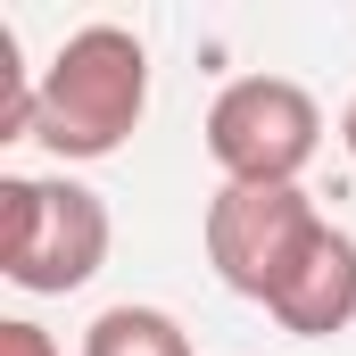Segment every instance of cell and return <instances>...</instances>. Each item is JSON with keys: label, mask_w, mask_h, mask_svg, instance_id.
Instances as JSON below:
<instances>
[{"label": "cell", "mask_w": 356, "mask_h": 356, "mask_svg": "<svg viewBox=\"0 0 356 356\" xmlns=\"http://www.w3.org/2000/svg\"><path fill=\"white\" fill-rule=\"evenodd\" d=\"M340 141H348V158H356V99L340 108Z\"/></svg>", "instance_id": "obj_8"}, {"label": "cell", "mask_w": 356, "mask_h": 356, "mask_svg": "<svg viewBox=\"0 0 356 356\" xmlns=\"http://www.w3.org/2000/svg\"><path fill=\"white\" fill-rule=\"evenodd\" d=\"M149 108V50L133 25H75L58 42V58L42 67V99H33V141L67 166L116 158L133 141Z\"/></svg>", "instance_id": "obj_1"}, {"label": "cell", "mask_w": 356, "mask_h": 356, "mask_svg": "<svg viewBox=\"0 0 356 356\" xmlns=\"http://www.w3.org/2000/svg\"><path fill=\"white\" fill-rule=\"evenodd\" d=\"M266 315L290 332V340H332L356 323V241L340 224H315L307 249L290 257V273L273 282Z\"/></svg>", "instance_id": "obj_5"}, {"label": "cell", "mask_w": 356, "mask_h": 356, "mask_svg": "<svg viewBox=\"0 0 356 356\" xmlns=\"http://www.w3.org/2000/svg\"><path fill=\"white\" fill-rule=\"evenodd\" d=\"M0 356H58V340L42 323H0Z\"/></svg>", "instance_id": "obj_7"}, {"label": "cell", "mask_w": 356, "mask_h": 356, "mask_svg": "<svg viewBox=\"0 0 356 356\" xmlns=\"http://www.w3.org/2000/svg\"><path fill=\"white\" fill-rule=\"evenodd\" d=\"M315 224L323 216H315V199L298 182H224L207 199V266H216L224 290H241V298L266 307L273 282L290 273V257L307 249Z\"/></svg>", "instance_id": "obj_4"}, {"label": "cell", "mask_w": 356, "mask_h": 356, "mask_svg": "<svg viewBox=\"0 0 356 356\" xmlns=\"http://www.w3.org/2000/svg\"><path fill=\"white\" fill-rule=\"evenodd\" d=\"M83 356H191V332H182L166 307H108V315H91L83 332Z\"/></svg>", "instance_id": "obj_6"}, {"label": "cell", "mask_w": 356, "mask_h": 356, "mask_svg": "<svg viewBox=\"0 0 356 356\" xmlns=\"http://www.w3.org/2000/svg\"><path fill=\"white\" fill-rule=\"evenodd\" d=\"M108 266V199L67 175H0V273L33 298H67Z\"/></svg>", "instance_id": "obj_2"}, {"label": "cell", "mask_w": 356, "mask_h": 356, "mask_svg": "<svg viewBox=\"0 0 356 356\" xmlns=\"http://www.w3.org/2000/svg\"><path fill=\"white\" fill-rule=\"evenodd\" d=\"M323 149V108L290 75H241L207 108V158L224 182H298Z\"/></svg>", "instance_id": "obj_3"}]
</instances>
